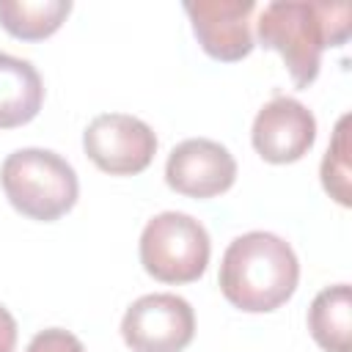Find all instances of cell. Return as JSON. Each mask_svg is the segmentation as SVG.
<instances>
[{"mask_svg": "<svg viewBox=\"0 0 352 352\" xmlns=\"http://www.w3.org/2000/svg\"><path fill=\"white\" fill-rule=\"evenodd\" d=\"M223 297L248 314L280 308L297 289L300 261L286 239L272 231H248L236 236L220 261Z\"/></svg>", "mask_w": 352, "mask_h": 352, "instance_id": "cell-2", "label": "cell"}, {"mask_svg": "<svg viewBox=\"0 0 352 352\" xmlns=\"http://www.w3.org/2000/svg\"><path fill=\"white\" fill-rule=\"evenodd\" d=\"M44 102V82L30 60L0 52V129L30 124Z\"/></svg>", "mask_w": 352, "mask_h": 352, "instance_id": "cell-10", "label": "cell"}, {"mask_svg": "<svg viewBox=\"0 0 352 352\" xmlns=\"http://www.w3.org/2000/svg\"><path fill=\"white\" fill-rule=\"evenodd\" d=\"M88 160L110 176L143 173L157 154L154 129L126 113H102L82 132Z\"/></svg>", "mask_w": 352, "mask_h": 352, "instance_id": "cell-6", "label": "cell"}, {"mask_svg": "<svg viewBox=\"0 0 352 352\" xmlns=\"http://www.w3.org/2000/svg\"><path fill=\"white\" fill-rule=\"evenodd\" d=\"M165 182L179 195L214 198L234 187L236 160L217 140L190 138L170 148L165 162Z\"/></svg>", "mask_w": 352, "mask_h": 352, "instance_id": "cell-7", "label": "cell"}, {"mask_svg": "<svg viewBox=\"0 0 352 352\" xmlns=\"http://www.w3.org/2000/svg\"><path fill=\"white\" fill-rule=\"evenodd\" d=\"M349 116H341L322 160V187L341 206H349Z\"/></svg>", "mask_w": 352, "mask_h": 352, "instance_id": "cell-13", "label": "cell"}, {"mask_svg": "<svg viewBox=\"0 0 352 352\" xmlns=\"http://www.w3.org/2000/svg\"><path fill=\"white\" fill-rule=\"evenodd\" d=\"M184 11L192 22V33L201 50L209 58L234 63L253 52V0H198L184 3Z\"/></svg>", "mask_w": 352, "mask_h": 352, "instance_id": "cell-9", "label": "cell"}, {"mask_svg": "<svg viewBox=\"0 0 352 352\" xmlns=\"http://www.w3.org/2000/svg\"><path fill=\"white\" fill-rule=\"evenodd\" d=\"M250 140L261 160L272 165L297 162L316 140V118L294 96H275L256 113Z\"/></svg>", "mask_w": 352, "mask_h": 352, "instance_id": "cell-8", "label": "cell"}, {"mask_svg": "<svg viewBox=\"0 0 352 352\" xmlns=\"http://www.w3.org/2000/svg\"><path fill=\"white\" fill-rule=\"evenodd\" d=\"M25 352H85V346L74 333L63 327H50L36 333Z\"/></svg>", "mask_w": 352, "mask_h": 352, "instance_id": "cell-14", "label": "cell"}, {"mask_svg": "<svg viewBox=\"0 0 352 352\" xmlns=\"http://www.w3.org/2000/svg\"><path fill=\"white\" fill-rule=\"evenodd\" d=\"M212 242L206 228L184 212H160L140 234V264L162 283H192L206 272Z\"/></svg>", "mask_w": 352, "mask_h": 352, "instance_id": "cell-4", "label": "cell"}, {"mask_svg": "<svg viewBox=\"0 0 352 352\" xmlns=\"http://www.w3.org/2000/svg\"><path fill=\"white\" fill-rule=\"evenodd\" d=\"M308 330L324 352L352 349V292L346 283L322 289L308 308Z\"/></svg>", "mask_w": 352, "mask_h": 352, "instance_id": "cell-11", "label": "cell"}, {"mask_svg": "<svg viewBox=\"0 0 352 352\" xmlns=\"http://www.w3.org/2000/svg\"><path fill=\"white\" fill-rule=\"evenodd\" d=\"M256 30L264 50L280 52L294 85L308 88L319 74L322 52L349 38V6L275 0L258 14Z\"/></svg>", "mask_w": 352, "mask_h": 352, "instance_id": "cell-1", "label": "cell"}, {"mask_svg": "<svg viewBox=\"0 0 352 352\" xmlns=\"http://www.w3.org/2000/svg\"><path fill=\"white\" fill-rule=\"evenodd\" d=\"M192 336V305L168 292L138 297L121 319V338L132 352H184Z\"/></svg>", "mask_w": 352, "mask_h": 352, "instance_id": "cell-5", "label": "cell"}, {"mask_svg": "<svg viewBox=\"0 0 352 352\" xmlns=\"http://www.w3.org/2000/svg\"><path fill=\"white\" fill-rule=\"evenodd\" d=\"M16 346V319L8 314V308L0 305V352H14Z\"/></svg>", "mask_w": 352, "mask_h": 352, "instance_id": "cell-15", "label": "cell"}, {"mask_svg": "<svg viewBox=\"0 0 352 352\" xmlns=\"http://www.w3.org/2000/svg\"><path fill=\"white\" fill-rule=\"evenodd\" d=\"M0 184L19 214L41 223L63 217L80 195L74 168L50 148H19L8 154L0 168Z\"/></svg>", "mask_w": 352, "mask_h": 352, "instance_id": "cell-3", "label": "cell"}, {"mask_svg": "<svg viewBox=\"0 0 352 352\" xmlns=\"http://www.w3.org/2000/svg\"><path fill=\"white\" fill-rule=\"evenodd\" d=\"M69 11V0H0V25L19 41H41L66 22Z\"/></svg>", "mask_w": 352, "mask_h": 352, "instance_id": "cell-12", "label": "cell"}]
</instances>
